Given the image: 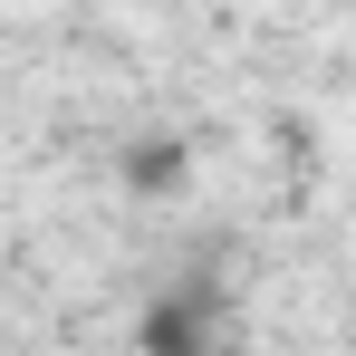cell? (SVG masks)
Listing matches in <instances>:
<instances>
[{"instance_id": "obj_1", "label": "cell", "mask_w": 356, "mask_h": 356, "mask_svg": "<svg viewBox=\"0 0 356 356\" xmlns=\"http://www.w3.org/2000/svg\"><path fill=\"white\" fill-rule=\"evenodd\" d=\"M212 337H222V308L202 289H174L145 308V327H135V347L145 356H212Z\"/></svg>"}, {"instance_id": "obj_2", "label": "cell", "mask_w": 356, "mask_h": 356, "mask_svg": "<svg viewBox=\"0 0 356 356\" xmlns=\"http://www.w3.org/2000/svg\"><path fill=\"white\" fill-rule=\"evenodd\" d=\"M125 183H135V193H174V183H183V145H174V135L135 145V154H125Z\"/></svg>"}]
</instances>
